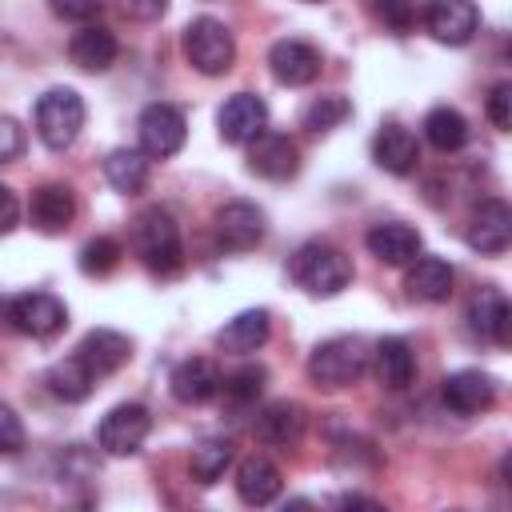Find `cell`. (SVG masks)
Returning a JSON list of instances; mask_svg holds the SVG:
<instances>
[{"mask_svg":"<svg viewBox=\"0 0 512 512\" xmlns=\"http://www.w3.org/2000/svg\"><path fill=\"white\" fill-rule=\"evenodd\" d=\"M132 252L152 276H176L184 268V248H180V228L168 208L152 204L136 212L132 220Z\"/></svg>","mask_w":512,"mask_h":512,"instance_id":"obj_1","label":"cell"},{"mask_svg":"<svg viewBox=\"0 0 512 512\" xmlns=\"http://www.w3.org/2000/svg\"><path fill=\"white\" fill-rule=\"evenodd\" d=\"M292 280L308 296H336L352 284V260L336 244L312 240L292 256Z\"/></svg>","mask_w":512,"mask_h":512,"instance_id":"obj_2","label":"cell"},{"mask_svg":"<svg viewBox=\"0 0 512 512\" xmlns=\"http://www.w3.org/2000/svg\"><path fill=\"white\" fill-rule=\"evenodd\" d=\"M368 372V344L360 336H332L308 352V380L320 388H348Z\"/></svg>","mask_w":512,"mask_h":512,"instance_id":"obj_3","label":"cell"},{"mask_svg":"<svg viewBox=\"0 0 512 512\" xmlns=\"http://www.w3.org/2000/svg\"><path fill=\"white\" fill-rule=\"evenodd\" d=\"M32 120H36L40 144L52 148V152H64V148L76 144V136H80V128H84V100H80V92H72V88H48V92L36 100Z\"/></svg>","mask_w":512,"mask_h":512,"instance_id":"obj_4","label":"cell"},{"mask_svg":"<svg viewBox=\"0 0 512 512\" xmlns=\"http://www.w3.org/2000/svg\"><path fill=\"white\" fill-rule=\"evenodd\" d=\"M184 56L200 76H224L236 60V36L216 16H196L184 28Z\"/></svg>","mask_w":512,"mask_h":512,"instance_id":"obj_5","label":"cell"},{"mask_svg":"<svg viewBox=\"0 0 512 512\" xmlns=\"http://www.w3.org/2000/svg\"><path fill=\"white\" fill-rule=\"evenodd\" d=\"M136 136H140V152H144V156L168 160V156H176V152L184 148V140H188V120H184V112H180L176 104L156 100V104H148V108L140 112Z\"/></svg>","mask_w":512,"mask_h":512,"instance_id":"obj_6","label":"cell"},{"mask_svg":"<svg viewBox=\"0 0 512 512\" xmlns=\"http://www.w3.org/2000/svg\"><path fill=\"white\" fill-rule=\"evenodd\" d=\"M152 432V416L144 404H116L100 428H96V444L108 452V456H132L140 452V444L148 440Z\"/></svg>","mask_w":512,"mask_h":512,"instance_id":"obj_7","label":"cell"},{"mask_svg":"<svg viewBox=\"0 0 512 512\" xmlns=\"http://www.w3.org/2000/svg\"><path fill=\"white\" fill-rule=\"evenodd\" d=\"M8 320H12L16 332L48 340V336H56L68 324V308L52 292H24V296H16L8 304Z\"/></svg>","mask_w":512,"mask_h":512,"instance_id":"obj_8","label":"cell"},{"mask_svg":"<svg viewBox=\"0 0 512 512\" xmlns=\"http://www.w3.org/2000/svg\"><path fill=\"white\" fill-rule=\"evenodd\" d=\"M216 244L228 252H252L264 240V212L248 200H228L224 208H216Z\"/></svg>","mask_w":512,"mask_h":512,"instance_id":"obj_9","label":"cell"},{"mask_svg":"<svg viewBox=\"0 0 512 512\" xmlns=\"http://www.w3.org/2000/svg\"><path fill=\"white\" fill-rule=\"evenodd\" d=\"M268 68H272V76H276L280 84H288V88H304V84H312V80L320 76L324 56H320L316 44L288 36V40H276V44L268 48Z\"/></svg>","mask_w":512,"mask_h":512,"instance_id":"obj_10","label":"cell"},{"mask_svg":"<svg viewBox=\"0 0 512 512\" xmlns=\"http://www.w3.org/2000/svg\"><path fill=\"white\" fill-rule=\"evenodd\" d=\"M268 128V104L252 92H236L216 112V132L224 144H248Z\"/></svg>","mask_w":512,"mask_h":512,"instance_id":"obj_11","label":"cell"},{"mask_svg":"<svg viewBox=\"0 0 512 512\" xmlns=\"http://www.w3.org/2000/svg\"><path fill=\"white\" fill-rule=\"evenodd\" d=\"M248 172L264 180H292L300 172V148L284 132H260L248 140Z\"/></svg>","mask_w":512,"mask_h":512,"instance_id":"obj_12","label":"cell"},{"mask_svg":"<svg viewBox=\"0 0 512 512\" xmlns=\"http://www.w3.org/2000/svg\"><path fill=\"white\" fill-rule=\"evenodd\" d=\"M424 28L440 44H468L480 28V8L476 0H428L424 8Z\"/></svg>","mask_w":512,"mask_h":512,"instance_id":"obj_13","label":"cell"},{"mask_svg":"<svg viewBox=\"0 0 512 512\" xmlns=\"http://www.w3.org/2000/svg\"><path fill=\"white\" fill-rule=\"evenodd\" d=\"M468 244H472L480 256H500V252H508V244H512V212H508L504 200L488 196V200L476 204V212H472V220H468Z\"/></svg>","mask_w":512,"mask_h":512,"instance_id":"obj_14","label":"cell"},{"mask_svg":"<svg viewBox=\"0 0 512 512\" xmlns=\"http://www.w3.org/2000/svg\"><path fill=\"white\" fill-rule=\"evenodd\" d=\"M28 220H32L36 232L60 236L76 220V196H72V188L68 184H56V180L40 184L32 192V200H28Z\"/></svg>","mask_w":512,"mask_h":512,"instance_id":"obj_15","label":"cell"},{"mask_svg":"<svg viewBox=\"0 0 512 512\" xmlns=\"http://www.w3.org/2000/svg\"><path fill=\"white\" fill-rule=\"evenodd\" d=\"M76 356L88 364V372H92L96 380H104V376L120 372V368L132 360V340H128L124 332H116V328H92V332L80 340Z\"/></svg>","mask_w":512,"mask_h":512,"instance_id":"obj_16","label":"cell"},{"mask_svg":"<svg viewBox=\"0 0 512 512\" xmlns=\"http://www.w3.org/2000/svg\"><path fill=\"white\" fill-rule=\"evenodd\" d=\"M444 404L460 416H476L488 412L496 404V380L480 368H460L444 380Z\"/></svg>","mask_w":512,"mask_h":512,"instance_id":"obj_17","label":"cell"},{"mask_svg":"<svg viewBox=\"0 0 512 512\" xmlns=\"http://www.w3.org/2000/svg\"><path fill=\"white\" fill-rule=\"evenodd\" d=\"M364 244H368V252H372L380 264H388V268H404L412 256H420V232H416L412 224H400V220H380V224H372L368 236H364Z\"/></svg>","mask_w":512,"mask_h":512,"instance_id":"obj_18","label":"cell"},{"mask_svg":"<svg viewBox=\"0 0 512 512\" xmlns=\"http://www.w3.org/2000/svg\"><path fill=\"white\" fill-rule=\"evenodd\" d=\"M452 284H456V272L448 260L440 256H412L408 260V272H404V288L412 300H424V304H444L452 296Z\"/></svg>","mask_w":512,"mask_h":512,"instance_id":"obj_19","label":"cell"},{"mask_svg":"<svg viewBox=\"0 0 512 512\" xmlns=\"http://www.w3.org/2000/svg\"><path fill=\"white\" fill-rule=\"evenodd\" d=\"M368 360H372L376 380H380L388 392H404V388L416 380V352H412V344H408L404 336H384V340L368 352Z\"/></svg>","mask_w":512,"mask_h":512,"instance_id":"obj_20","label":"cell"},{"mask_svg":"<svg viewBox=\"0 0 512 512\" xmlns=\"http://www.w3.org/2000/svg\"><path fill=\"white\" fill-rule=\"evenodd\" d=\"M468 324H472L476 336H484L492 344H508L512 340V308H508L504 292L480 288L468 304Z\"/></svg>","mask_w":512,"mask_h":512,"instance_id":"obj_21","label":"cell"},{"mask_svg":"<svg viewBox=\"0 0 512 512\" xmlns=\"http://www.w3.org/2000/svg\"><path fill=\"white\" fill-rule=\"evenodd\" d=\"M372 160L392 176H408L420 160V144L404 124H380V132L372 140Z\"/></svg>","mask_w":512,"mask_h":512,"instance_id":"obj_22","label":"cell"},{"mask_svg":"<svg viewBox=\"0 0 512 512\" xmlns=\"http://www.w3.org/2000/svg\"><path fill=\"white\" fill-rule=\"evenodd\" d=\"M168 384H172V396L180 404H208L220 392V372L208 356H188V360L176 364Z\"/></svg>","mask_w":512,"mask_h":512,"instance_id":"obj_23","label":"cell"},{"mask_svg":"<svg viewBox=\"0 0 512 512\" xmlns=\"http://www.w3.org/2000/svg\"><path fill=\"white\" fill-rule=\"evenodd\" d=\"M280 488H284V476H280V468L268 456H244L240 460V468H236V492H240L244 504L264 508V504H272L280 496Z\"/></svg>","mask_w":512,"mask_h":512,"instance_id":"obj_24","label":"cell"},{"mask_svg":"<svg viewBox=\"0 0 512 512\" xmlns=\"http://www.w3.org/2000/svg\"><path fill=\"white\" fill-rule=\"evenodd\" d=\"M68 56H72V64H76L80 72H108V68L116 64V56H120V44H116V36H112L108 28L84 24V28L72 36Z\"/></svg>","mask_w":512,"mask_h":512,"instance_id":"obj_25","label":"cell"},{"mask_svg":"<svg viewBox=\"0 0 512 512\" xmlns=\"http://www.w3.org/2000/svg\"><path fill=\"white\" fill-rule=\"evenodd\" d=\"M252 432H256L260 444L288 448V444H296V440L304 436V408L292 404V400H276V404H268V408L256 416Z\"/></svg>","mask_w":512,"mask_h":512,"instance_id":"obj_26","label":"cell"},{"mask_svg":"<svg viewBox=\"0 0 512 512\" xmlns=\"http://www.w3.org/2000/svg\"><path fill=\"white\" fill-rule=\"evenodd\" d=\"M268 332H272L268 312H264V308H248V312H236V316L216 332V344H220L224 352L248 356V352H256V348L268 340Z\"/></svg>","mask_w":512,"mask_h":512,"instance_id":"obj_27","label":"cell"},{"mask_svg":"<svg viewBox=\"0 0 512 512\" xmlns=\"http://www.w3.org/2000/svg\"><path fill=\"white\" fill-rule=\"evenodd\" d=\"M44 384H48V392H52L56 400H64V404H80V400L92 396L96 376L88 372V364H84L80 356H64V360H56V364L48 368Z\"/></svg>","mask_w":512,"mask_h":512,"instance_id":"obj_28","label":"cell"},{"mask_svg":"<svg viewBox=\"0 0 512 512\" xmlns=\"http://www.w3.org/2000/svg\"><path fill=\"white\" fill-rule=\"evenodd\" d=\"M104 176H108V184L116 192L132 196V192H140L148 184V156L140 148H112L104 156Z\"/></svg>","mask_w":512,"mask_h":512,"instance_id":"obj_29","label":"cell"},{"mask_svg":"<svg viewBox=\"0 0 512 512\" xmlns=\"http://www.w3.org/2000/svg\"><path fill=\"white\" fill-rule=\"evenodd\" d=\"M424 136H428V144L436 152H460L468 144V120L456 108L440 104V108H432L424 116Z\"/></svg>","mask_w":512,"mask_h":512,"instance_id":"obj_30","label":"cell"},{"mask_svg":"<svg viewBox=\"0 0 512 512\" xmlns=\"http://www.w3.org/2000/svg\"><path fill=\"white\" fill-rule=\"evenodd\" d=\"M232 456H236V444H232L228 436H208V440H200V444L192 448L188 468H192L196 484H216V480L224 476V468L232 464Z\"/></svg>","mask_w":512,"mask_h":512,"instance_id":"obj_31","label":"cell"},{"mask_svg":"<svg viewBox=\"0 0 512 512\" xmlns=\"http://www.w3.org/2000/svg\"><path fill=\"white\" fill-rule=\"evenodd\" d=\"M348 116H352L348 96H340V92L316 96V100L304 108V128H308V132H332V128H340Z\"/></svg>","mask_w":512,"mask_h":512,"instance_id":"obj_32","label":"cell"},{"mask_svg":"<svg viewBox=\"0 0 512 512\" xmlns=\"http://www.w3.org/2000/svg\"><path fill=\"white\" fill-rule=\"evenodd\" d=\"M120 256H124V248L112 236H96L80 248V272L84 276H108L120 268Z\"/></svg>","mask_w":512,"mask_h":512,"instance_id":"obj_33","label":"cell"},{"mask_svg":"<svg viewBox=\"0 0 512 512\" xmlns=\"http://www.w3.org/2000/svg\"><path fill=\"white\" fill-rule=\"evenodd\" d=\"M264 380H268V372H264L260 364H244V368L228 372V376L220 380V388H224L228 400H236V404H252V400L264 392Z\"/></svg>","mask_w":512,"mask_h":512,"instance_id":"obj_34","label":"cell"},{"mask_svg":"<svg viewBox=\"0 0 512 512\" xmlns=\"http://www.w3.org/2000/svg\"><path fill=\"white\" fill-rule=\"evenodd\" d=\"M372 12H376V20H380L384 28H392L396 36L412 32V24H416V4H412V0H372Z\"/></svg>","mask_w":512,"mask_h":512,"instance_id":"obj_35","label":"cell"},{"mask_svg":"<svg viewBox=\"0 0 512 512\" xmlns=\"http://www.w3.org/2000/svg\"><path fill=\"white\" fill-rule=\"evenodd\" d=\"M488 120L500 128V132H508L512 128V84L508 80H500V84H492V92H488Z\"/></svg>","mask_w":512,"mask_h":512,"instance_id":"obj_36","label":"cell"},{"mask_svg":"<svg viewBox=\"0 0 512 512\" xmlns=\"http://www.w3.org/2000/svg\"><path fill=\"white\" fill-rule=\"evenodd\" d=\"M48 8H52V16H60V20L88 24L92 16H100L104 0H48Z\"/></svg>","mask_w":512,"mask_h":512,"instance_id":"obj_37","label":"cell"},{"mask_svg":"<svg viewBox=\"0 0 512 512\" xmlns=\"http://www.w3.org/2000/svg\"><path fill=\"white\" fill-rule=\"evenodd\" d=\"M20 448H24V424L8 404H0V452H20Z\"/></svg>","mask_w":512,"mask_h":512,"instance_id":"obj_38","label":"cell"},{"mask_svg":"<svg viewBox=\"0 0 512 512\" xmlns=\"http://www.w3.org/2000/svg\"><path fill=\"white\" fill-rule=\"evenodd\" d=\"M24 152V128L12 116H0V160H16Z\"/></svg>","mask_w":512,"mask_h":512,"instance_id":"obj_39","label":"cell"},{"mask_svg":"<svg viewBox=\"0 0 512 512\" xmlns=\"http://www.w3.org/2000/svg\"><path fill=\"white\" fill-rule=\"evenodd\" d=\"M116 4H120V12L132 16V20H156V16L168 12V0H116Z\"/></svg>","mask_w":512,"mask_h":512,"instance_id":"obj_40","label":"cell"},{"mask_svg":"<svg viewBox=\"0 0 512 512\" xmlns=\"http://www.w3.org/2000/svg\"><path fill=\"white\" fill-rule=\"evenodd\" d=\"M20 220V204H16V192L8 184H0V236H8Z\"/></svg>","mask_w":512,"mask_h":512,"instance_id":"obj_41","label":"cell"},{"mask_svg":"<svg viewBox=\"0 0 512 512\" xmlns=\"http://www.w3.org/2000/svg\"><path fill=\"white\" fill-rule=\"evenodd\" d=\"M340 504L344 508H380L376 500H364V496H340Z\"/></svg>","mask_w":512,"mask_h":512,"instance_id":"obj_42","label":"cell"},{"mask_svg":"<svg viewBox=\"0 0 512 512\" xmlns=\"http://www.w3.org/2000/svg\"><path fill=\"white\" fill-rule=\"evenodd\" d=\"M308 4H320V0H308Z\"/></svg>","mask_w":512,"mask_h":512,"instance_id":"obj_43","label":"cell"}]
</instances>
